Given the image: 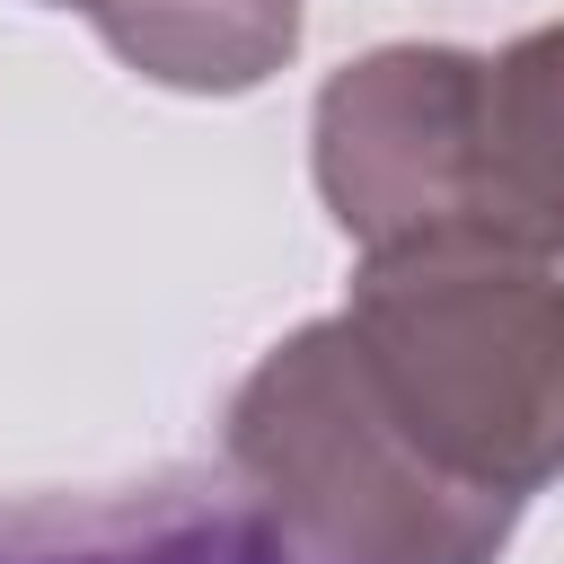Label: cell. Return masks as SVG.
<instances>
[{
  "label": "cell",
  "instance_id": "6da1fadb",
  "mask_svg": "<svg viewBox=\"0 0 564 564\" xmlns=\"http://www.w3.org/2000/svg\"><path fill=\"white\" fill-rule=\"evenodd\" d=\"M229 476L326 564H494L564 476V282L467 238L370 256L238 388Z\"/></svg>",
  "mask_w": 564,
  "mask_h": 564
},
{
  "label": "cell",
  "instance_id": "7a4b0ae2",
  "mask_svg": "<svg viewBox=\"0 0 564 564\" xmlns=\"http://www.w3.org/2000/svg\"><path fill=\"white\" fill-rule=\"evenodd\" d=\"M317 194L361 256L502 247L564 256V26L511 53L388 44L317 97Z\"/></svg>",
  "mask_w": 564,
  "mask_h": 564
},
{
  "label": "cell",
  "instance_id": "3957f363",
  "mask_svg": "<svg viewBox=\"0 0 564 564\" xmlns=\"http://www.w3.org/2000/svg\"><path fill=\"white\" fill-rule=\"evenodd\" d=\"M0 564H326L247 485H132L0 502Z\"/></svg>",
  "mask_w": 564,
  "mask_h": 564
},
{
  "label": "cell",
  "instance_id": "277c9868",
  "mask_svg": "<svg viewBox=\"0 0 564 564\" xmlns=\"http://www.w3.org/2000/svg\"><path fill=\"white\" fill-rule=\"evenodd\" d=\"M79 9L141 79L167 88H256L300 44V0H44Z\"/></svg>",
  "mask_w": 564,
  "mask_h": 564
}]
</instances>
